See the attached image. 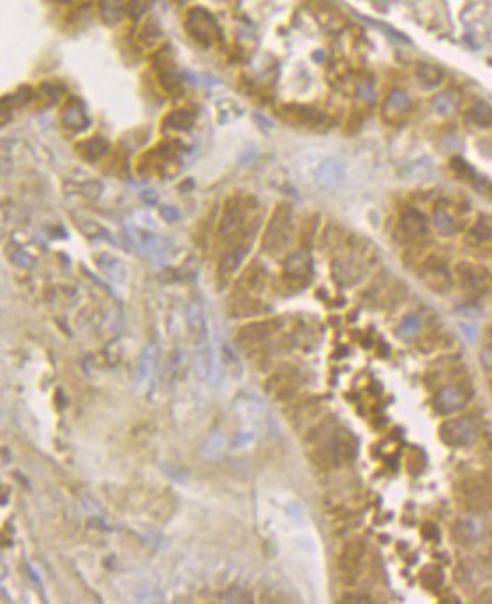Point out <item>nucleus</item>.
<instances>
[{
	"label": "nucleus",
	"mask_w": 492,
	"mask_h": 604,
	"mask_svg": "<svg viewBox=\"0 0 492 604\" xmlns=\"http://www.w3.org/2000/svg\"><path fill=\"white\" fill-rule=\"evenodd\" d=\"M259 220L258 203L254 198L247 194H237L228 198L221 213L219 225H217V242H224L230 237L244 230L252 221Z\"/></svg>",
	"instance_id": "f257e3e1"
},
{
	"label": "nucleus",
	"mask_w": 492,
	"mask_h": 604,
	"mask_svg": "<svg viewBox=\"0 0 492 604\" xmlns=\"http://www.w3.org/2000/svg\"><path fill=\"white\" fill-rule=\"evenodd\" d=\"M291 216H293V213H291L290 203H286V201L277 203L268 223H266L265 232H263V251L270 253V255H277V253H280L286 248L291 239V232H293Z\"/></svg>",
	"instance_id": "f03ea898"
},
{
	"label": "nucleus",
	"mask_w": 492,
	"mask_h": 604,
	"mask_svg": "<svg viewBox=\"0 0 492 604\" xmlns=\"http://www.w3.org/2000/svg\"><path fill=\"white\" fill-rule=\"evenodd\" d=\"M370 262V246L362 241L342 242V253L335 258L334 272L342 283L355 281Z\"/></svg>",
	"instance_id": "7ed1b4c3"
},
{
	"label": "nucleus",
	"mask_w": 492,
	"mask_h": 604,
	"mask_svg": "<svg viewBox=\"0 0 492 604\" xmlns=\"http://www.w3.org/2000/svg\"><path fill=\"white\" fill-rule=\"evenodd\" d=\"M457 498L473 512L492 511V477H467L457 486Z\"/></svg>",
	"instance_id": "20e7f679"
},
{
	"label": "nucleus",
	"mask_w": 492,
	"mask_h": 604,
	"mask_svg": "<svg viewBox=\"0 0 492 604\" xmlns=\"http://www.w3.org/2000/svg\"><path fill=\"white\" fill-rule=\"evenodd\" d=\"M186 30L190 39L202 44V46L216 43L217 36H219V29H217L214 16L202 8H193L187 11Z\"/></svg>",
	"instance_id": "39448f33"
},
{
	"label": "nucleus",
	"mask_w": 492,
	"mask_h": 604,
	"mask_svg": "<svg viewBox=\"0 0 492 604\" xmlns=\"http://www.w3.org/2000/svg\"><path fill=\"white\" fill-rule=\"evenodd\" d=\"M313 263L306 251H299L286 260L283 269V283L290 291H299L309 283Z\"/></svg>",
	"instance_id": "423d86ee"
},
{
	"label": "nucleus",
	"mask_w": 492,
	"mask_h": 604,
	"mask_svg": "<svg viewBox=\"0 0 492 604\" xmlns=\"http://www.w3.org/2000/svg\"><path fill=\"white\" fill-rule=\"evenodd\" d=\"M441 440L450 447H466L477 439V426L471 419L459 417L445 422L439 429Z\"/></svg>",
	"instance_id": "0eeeda50"
},
{
	"label": "nucleus",
	"mask_w": 492,
	"mask_h": 604,
	"mask_svg": "<svg viewBox=\"0 0 492 604\" xmlns=\"http://www.w3.org/2000/svg\"><path fill=\"white\" fill-rule=\"evenodd\" d=\"M425 284L438 294H446L452 288V274L439 256H427L420 267Z\"/></svg>",
	"instance_id": "6e6552de"
},
{
	"label": "nucleus",
	"mask_w": 492,
	"mask_h": 604,
	"mask_svg": "<svg viewBox=\"0 0 492 604\" xmlns=\"http://www.w3.org/2000/svg\"><path fill=\"white\" fill-rule=\"evenodd\" d=\"M302 377L297 370H279L266 380V392L276 399H287L299 391Z\"/></svg>",
	"instance_id": "1a4fd4ad"
},
{
	"label": "nucleus",
	"mask_w": 492,
	"mask_h": 604,
	"mask_svg": "<svg viewBox=\"0 0 492 604\" xmlns=\"http://www.w3.org/2000/svg\"><path fill=\"white\" fill-rule=\"evenodd\" d=\"M363 555H365V546L362 541H349L339 557V571H341L342 581L353 583L356 576L360 574V567H362Z\"/></svg>",
	"instance_id": "9d476101"
},
{
	"label": "nucleus",
	"mask_w": 492,
	"mask_h": 604,
	"mask_svg": "<svg viewBox=\"0 0 492 604\" xmlns=\"http://www.w3.org/2000/svg\"><path fill=\"white\" fill-rule=\"evenodd\" d=\"M455 277L459 287L462 288V290L470 291V294H478V291H481L488 284V279H491V276H488V272L484 269V267L471 262L457 263Z\"/></svg>",
	"instance_id": "9b49d317"
},
{
	"label": "nucleus",
	"mask_w": 492,
	"mask_h": 604,
	"mask_svg": "<svg viewBox=\"0 0 492 604\" xmlns=\"http://www.w3.org/2000/svg\"><path fill=\"white\" fill-rule=\"evenodd\" d=\"M154 68H155V76H157L159 85L162 87L166 94L169 96H175L182 90V83H180V76L176 75L175 68H173L171 55L168 51H157L154 58Z\"/></svg>",
	"instance_id": "f8f14e48"
},
{
	"label": "nucleus",
	"mask_w": 492,
	"mask_h": 604,
	"mask_svg": "<svg viewBox=\"0 0 492 604\" xmlns=\"http://www.w3.org/2000/svg\"><path fill=\"white\" fill-rule=\"evenodd\" d=\"M60 122L65 130L72 131V133H79V131L86 130L90 126V117L86 113L85 105L78 97H69L64 101V105L60 108Z\"/></svg>",
	"instance_id": "ddd939ff"
},
{
	"label": "nucleus",
	"mask_w": 492,
	"mask_h": 604,
	"mask_svg": "<svg viewBox=\"0 0 492 604\" xmlns=\"http://www.w3.org/2000/svg\"><path fill=\"white\" fill-rule=\"evenodd\" d=\"M427 218L417 209H406L399 218V230L401 239L404 242H418L422 237H425L427 234Z\"/></svg>",
	"instance_id": "4468645a"
},
{
	"label": "nucleus",
	"mask_w": 492,
	"mask_h": 604,
	"mask_svg": "<svg viewBox=\"0 0 492 604\" xmlns=\"http://www.w3.org/2000/svg\"><path fill=\"white\" fill-rule=\"evenodd\" d=\"M276 329L277 322L273 320L252 322V324L244 325V327L238 331L237 339L244 348H258L259 345H263V343L276 332Z\"/></svg>",
	"instance_id": "2eb2a0df"
},
{
	"label": "nucleus",
	"mask_w": 492,
	"mask_h": 604,
	"mask_svg": "<svg viewBox=\"0 0 492 604\" xmlns=\"http://www.w3.org/2000/svg\"><path fill=\"white\" fill-rule=\"evenodd\" d=\"M410 110H411L410 96H408L404 90L394 89L387 97H384L381 113H383L384 120H388V122H401V120L410 113Z\"/></svg>",
	"instance_id": "dca6fc26"
},
{
	"label": "nucleus",
	"mask_w": 492,
	"mask_h": 604,
	"mask_svg": "<svg viewBox=\"0 0 492 604\" xmlns=\"http://www.w3.org/2000/svg\"><path fill=\"white\" fill-rule=\"evenodd\" d=\"M280 117L286 122L293 124V126L300 127H318L325 120L318 110L311 108V106H299V105H287L280 108Z\"/></svg>",
	"instance_id": "f3484780"
},
{
	"label": "nucleus",
	"mask_w": 492,
	"mask_h": 604,
	"mask_svg": "<svg viewBox=\"0 0 492 604\" xmlns=\"http://www.w3.org/2000/svg\"><path fill=\"white\" fill-rule=\"evenodd\" d=\"M263 302L252 294L245 291H233V297L230 298V315L235 318L254 317V315L263 311Z\"/></svg>",
	"instance_id": "a211bd4d"
},
{
	"label": "nucleus",
	"mask_w": 492,
	"mask_h": 604,
	"mask_svg": "<svg viewBox=\"0 0 492 604\" xmlns=\"http://www.w3.org/2000/svg\"><path fill=\"white\" fill-rule=\"evenodd\" d=\"M187 332L196 345H205L207 341V324L205 315L198 302H190L187 306Z\"/></svg>",
	"instance_id": "6ab92c4d"
},
{
	"label": "nucleus",
	"mask_w": 492,
	"mask_h": 604,
	"mask_svg": "<svg viewBox=\"0 0 492 604\" xmlns=\"http://www.w3.org/2000/svg\"><path fill=\"white\" fill-rule=\"evenodd\" d=\"M110 151V145L105 138L101 137H90L79 141L75 147V152L85 161H97L103 159Z\"/></svg>",
	"instance_id": "aec40b11"
},
{
	"label": "nucleus",
	"mask_w": 492,
	"mask_h": 604,
	"mask_svg": "<svg viewBox=\"0 0 492 604\" xmlns=\"http://www.w3.org/2000/svg\"><path fill=\"white\" fill-rule=\"evenodd\" d=\"M466 403V392L459 387H453V385H448L438 394V407L441 408V412H455L462 408Z\"/></svg>",
	"instance_id": "412c9836"
},
{
	"label": "nucleus",
	"mask_w": 492,
	"mask_h": 604,
	"mask_svg": "<svg viewBox=\"0 0 492 604\" xmlns=\"http://www.w3.org/2000/svg\"><path fill=\"white\" fill-rule=\"evenodd\" d=\"M155 360H157V345L152 341L145 346L143 353H141L140 359H138V364H136L138 384H145V382H148V378H150L152 373H154Z\"/></svg>",
	"instance_id": "4be33fe9"
},
{
	"label": "nucleus",
	"mask_w": 492,
	"mask_h": 604,
	"mask_svg": "<svg viewBox=\"0 0 492 604\" xmlns=\"http://www.w3.org/2000/svg\"><path fill=\"white\" fill-rule=\"evenodd\" d=\"M96 263L110 279L117 281V283H122V281L126 279V267H124V263L120 262L119 258H115V256L108 255V253H101V255L96 256Z\"/></svg>",
	"instance_id": "5701e85b"
},
{
	"label": "nucleus",
	"mask_w": 492,
	"mask_h": 604,
	"mask_svg": "<svg viewBox=\"0 0 492 604\" xmlns=\"http://www.w3.org/2000/svg\"><path fill=\"white\" fill-rule=\"evenodd\" d=\"M432 223L441 235H452L457 232V220L448 207L438 206L432 213Z\"/></svg>",
	"instance_id": "b1692460"
},
{
	"label": "nucleus",
	"mask_w": 492,
	"mask_h": 604,
	"mask_svg": "<svg viewBox=\"0 0 492 604\" xmlns=\"http://www.w3.org/2000/svg\"><path fill=\"white\" fill-rule=\"evenodd\" d=\"M194 117L189 110L176 108L164 117L162 127L168 131H189L193 127Z\"/></svg>",
	"instance_id": "393cba45"
},
{
	"label": "nucleus",
	"mask_w": 492,
	"mask_h": 604,
	"mask_svg": "<svg viewBox=\"0 0 492 604\" xmlns=\"http://www.w3.org/2000/svg\"><path fill=\"white\" fill-rule=\"evenodd\" d=\"M467 239H470L471 244H474V246H481V244H485V242L492 241L491 221L485 220V218H480V220H478L477 223L471 227Z\"/></svg>",
	"instance_id": "a878e982"
},
{
	"label": "nucleus",
	"mask_w": 492,
	"mask_h": 604,
	"mask_svg": "<svg viewBox=\"0 0 492 604\" xmlns=\"http://www.w3.org/2000/svg\"><path fill=\"white\" fill-rule=\"evenodd\" d=\"M212 352H210L207 346L205 348H200L196 357H194V371H196V377H198L200 380H207V378L210 377V373H212Z\"/></svg>",
	"instance_id": "bb28decb"
},
{
	"label": "nucleus",
	"mask_w": 492,
	"mask_h": 604,
	"mask_svg": "<svg viewBox=\"0 0 492 604\" xmlns=\"http://www.w3.org/2000/svg\"><path fill=\"white\" fill-rule=\"evenodd\" d=\"M162 32L161 29H159L157 22H155L154 18H148L145 20V23L141 25L140 29V41L145 44V46H155V44L159 43V39H161Z\"/></svg>",
	"instance_id": "cd10ccee"
},
{
	"label": "nucleus",
	"mask_w": 492,
	"mask_h": 604,
	"mask_svg": "<svg viewBox=\"0 0 492 604\" xmlns=\"http://www.w3.org/2000/svg\"><path fill=\"white\" fill-rule=\"evenodd\" d=\"M417 75H418V78H420L422 82H424L425 85H429V87L439 85V83L443 82V78H445V75H443L441 69H438L436 65H431V64L418 65Z\"/></svg>",
	"instance_id": "c85d7f7f"
},
{
	"label": "nucleus",
	"mask_w": 492,
	"mask_h": 604,
	"mask_svg": "<svg viewBox=\"0 0 492 604\" xmlns=\"http://www.w3.org/2000/svg\"><path fill=\"white\" fill-rule=\"evenodd\" d=\"M455 539L464 546H470L478 539V529L473 522H462L455 527Z\"/></svg>",
	"instance_id": "c756f323"
},
{
	"label": "nucleus",
	"mask_w": 492,
	"mask_h": 604,
	"mask_svg": "<svg viewBox=\"0 0 492 604\" xmlns=\"http://www.w3.org/2000/svg\"><path fill=\"white\" fill-rule=\"evenodd\" d=\"M39 94L44 105H51V103H57L60 99L62 89L60 87H53V83H43L39 87Z\"/></svg>",
	"instance_id": "7c9ffc66"
},
{
	"label": "nucleus",
	"mask_w": 492,
	"mask_h": 604,
	"mask_svg": "<svg viewBox=\"0 0 492 604\" xmlns=\"http://www.w3.org/2000/svg\"><path fill=\"white\" fill-rule=\"evenodd\" d=\"M223 449H224V440L221 439L219 435L217 436H212V439L209 440V442L205 443V451H203V456L205 458H216V456H219V453H223Z\"/></svg>",
	"instance_id": "2f4dec72"
},
{
	"label": "nucleus",
	"mask_w": 492,
	"mask_h": 604,
	"mask_svg": "<svg viewBox=\"0 0 492 604\" xmlns=\"http://www.w3.org/2000/svg\"><path fill=\"white\" fill-rule=\"evenodd\" d=\"M418 327H420V318H418L417 315H410V317L404 318L403 324H401L399 334L401 336H411L418 331Z\"/></svg>",
	"instance_id": "473e14b6"
},
{
	"label": "nucleus",
	"mask_w": 492,
	"mask_h": 604,
	"mask_svg": "<svg viewBox=\"0 0 492 604\" xmlns=\"http://www.w3.org/2000/svg\"><path fill=\"white\" fill-rule=\"evenodd\" d=\"M101 11H103V16H105L106 20H117L120 15L119 2H117V0H103Z\"/></svg>",
	"instance_id": "72a5a7b5"
},
{
	"label": "nucleus",
	"mask_w": 492,
	"mask_h": 604,
	"mask_svg": "<svg viewBox=\"0 0 492 604\" xmlns=\"http://www.w3.org/2000/svg\"><path fill=\"white\" fill-rule=\"evenodd\" d=\"M148 6H150V0H131L129 6H127V11L134 18H140V16L147 13Z\"/></svg>",
	"instance_id": "f704fd0d"
},
{
	"label": "nucleus",
	"mask_w": 492,
	"mask_h": 604,
	"mask_svg": "<svg viewBox=\"0 0 492 604\" xmlns=\"http://www.w3.org/2000/svg\"><path fill=\"white\" fill-rule=\"evenodd\" d=\"M252 440H254V435H252V433H238V435L233 439V447H245L249 446Z\"/></svg>",
	"instance_id": "c9c22d12"
},
{
	"label": "nucleus",
	"mask_w": 492,
	"mask_h": 604,
	"mask_svg": "<svg viewBox=\"0 0 492 604\" xmlns=\"http://www.w3.org/2000/svg\"><path fill=\"white\" fill-rule=\"evenodd\" d=\"M344 603H370V599L369 597H362V596H358V597H344Z\"/></svg>",
	"instance_id": "e433bc0d"
}]
</instances>
